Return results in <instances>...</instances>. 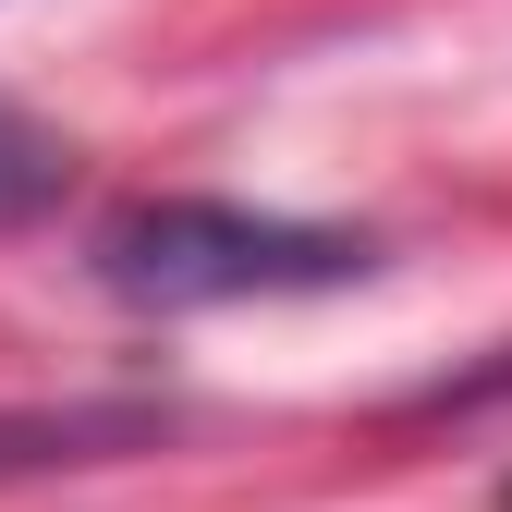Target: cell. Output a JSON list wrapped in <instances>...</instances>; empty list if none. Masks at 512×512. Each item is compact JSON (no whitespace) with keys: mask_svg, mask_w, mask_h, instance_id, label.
<instances>
[{"mask_svg":"<svg viewBox=\"0 0 512 512\" xmlns=\"http://www.w3.org/2000/svg\"><path fill=\"white\" fill-rule=\"evenodd\" d=\"M159 427H171L159 403H25V415H0V476L110 464V452H147Z\"/></svg>","mask_w":512,"mask_h":512,"instance_id":"2","label":"cell"},{"mask_svg":"<svg viewBox=\"0 0 512 512\" xmlns=\"http://www.w3.org/2000/svg\"><path fill=\"white\" fill-rule=\"evenodd\" d=\"M378 244L330 220H281V208H232V196H147L98 232V281L122 305H244V293H330L366 281Z\"/></svg>","mask_w":512,"mask_h":512,"instance_id":"1","label":"cell"},{"mask_svg":"<svg viewBox=\"0 0 512 512\" xmlns=\"http://www.w3.org/2000/svg\"><path fill=\"white\" fill-rule=\"evenodd\" d=\"M61 183H74V147H61L37 110L0 98V232H25L37 208H61Z\"/></svg>","mask_w":512,"mask_h":512,"instance_id":"3","label":"cell"}]
</instances>
